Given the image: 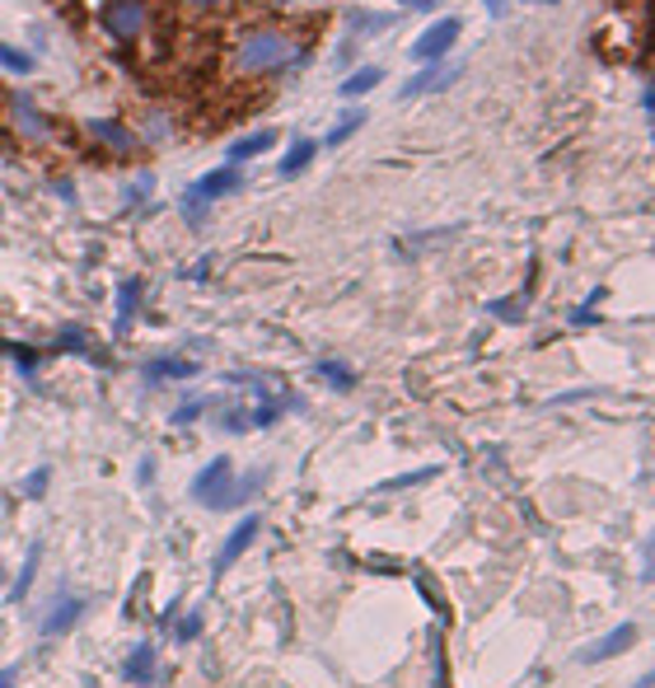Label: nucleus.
<instances>
[{
    "instance_id": "nucleus-30",
    "label": "nucleus",
    "mask_w": 655,
    "mask_h": 688,
    "mask_svg": "<svg viewBox=\"0 0 655 688\" xmlns=\"http://www.w3.org/2000/svg\"><path fill=\"white\" fill-rule=\"evenodd\" d=\"M136 478H141V483H150V478H155V459H150V455H146L141 464H136Z\"/></svg>"
},
{
    "instance_id": "nucleus-31",
    "label": "nucleus",
    "mask_w": 655,
    "mask_h": 688,
    "mask_svg": "<svg viewBox=\"0 0 655 688\" xmlns=\"http://www.w3.org/2000/svg\"><path fill=\"white\" fill-rule=\"evenodd\" d=\"M571 324H575V328H585V324H594V309H590V305H585V309H575V314H571Z\"/></svg>"
},
{
    "instance_id": "nucleus-33",
    "label": "nucleus",
    "mask_w": 655,
    "mask_h": 688,
    "mask_svg": "<svg viewBox=\"0 0 655 688\" xmlns=\"http://www.w3.org/2000/svg\"><path fill=\"white\" fill-rule=\"evenodd\" d=\"M188 6H197V10H215V6H225V0H188Z\"/></svg>"
},
{
    "instance_id": "nucleus-14",
    "label": "nucleus",
    "mask_w": 655,
    "mask_h": 688,
    "mask_svg": "<svg viewBox=\"0 0 655 688\" xmlns=\"http://www.w3.org/2000/svg\"><path fill=\"white\" fill-rule=\"evenodd\" d=\"M150 380H192L197 375V361H183V357H160L146 366Z\"/></svg>"
},
{
    "instance_id": "nucleus-29",
    "label": "nucleus",
    "mask_w": 655,
    "mask_h": 688,
    "mask_svg": "<svg viewBox=\"0 0 655 688\" xmlns=\"http://www.w3.org/2000/svg\"><path fill=\"white\" fill-rule=\"evenodd\" d=\"M351 24H356V29H384V24H389V14H356Z\"/></svg>"
},
{
    "instance_id": "nucleus-16",
    "label": "nucleus",
    "mask_w": 655,
    "mask_h": 688,
    "mask_svg": "<svg viewBox=\"0 0 655 688\" xmlns=\"http://www.w3.org/2000/svg\"><path fill=\"white\" fill-rule=\"evenodd\" d=\"M38 562H43V543H33V548H29V558H24V567H19V576H14V585H10V600H14V604L33 590V581H38Z\"/></svg>"
},
{
    "instance_id": "nucleus-3",
    "label": "nucleus",
    "mask_w": 655,
    "mask_h": 688,
    "mask_svg": "<svg viewBox=\"0 0 655 688\" xmlns=\"http://www.w3.org/2000/svg\"><path fill=\"white\" fill-rule=\"evenodd\" d=\"M146 0H108L104 6V29L113 43H136L146 33Z\"/></svg>"
},
{
    "instance_id": "nucleus-15",
    "label": "nucleus",
    "mask_w": 655,
    "mask_h": 688,
    "mask_svg": "<svg viewBox=\"0 0 655 688\" xmlns=\"http://www.w3.org/2000/svg\"><path fill=\"white\" fill-rule=\"evenodd\" d=\"M450 81H459V71H435V62L416 75V81L403 85V98H416V94H426V89H445Z\"/></svg>"
},
{
    "instance_id": "nucleus-36",
    "label": "nucleus",
    "mask_w": 655,
    "mask_h": 688,
    "mask_svg": "<svg viewBox=\"0 0 655 688\" xmlns=\"http://www.w3.org/2000/svg\"><path fill=\"white\" fill-rule=\"evenodd\" d=\"M272 6H300V0H272ZM309 6H314V0H309Z\"/></svg>"
},
{
    "instance_id": "nucleus-17",
    "label": "nucleus",
    "mask_w": 655,
    "mask_h": 688,
    "mask_svg": "<svg viewBox=\"0 0 655 688\" xmlns=\"http://www.w3.org/2000/svg\"><path fill=\"white\" fill-rule=\"evenodd\" d=\"M380 81H384V71H380V66H361V71H351V75H347L337 94H342V98H361V94H370Z\"/></svg>"
},
{
    "instance_id": "nucleus-7",
    "label": "nucleus",
    "mask_w": 655,
    "mask_h": 688,
    "mask_svg": "<svg viewBox=\"0 0 655 688\" xmlns=\"http://www.w3.org/2000/svg\"><path fill=\"white\" fill-rule=\"evenodd\" d=\"M123 679L136 684V688H150L160 679V652H155V642H136L131 656L123 660Z\"/></svg>"
},
{
    "instance_id": "nucleus-25",
    "label": "nucleus",
    "mask_w": 655,
    "mask_h": 688,
    "mask_svg": "<svg viewBox=\"0 0 655 688\" xmlns=\"http://www.w3.org/2000/svg\"><path fill=\"white\" fill-rule=\"evenodd\" d=\"M197 633H202V608H192V614H183V623H178V642H192Z\"/></svg>"
},
{
    "instance_id": "nucleus-11",
    "label": "nucleus",
    "mask_w": 655,
    "mask_h": 688,
    "mask_svg": "<svg viewBox=\"0 0 655 688\" xmlns=\"http://www.w3.org/2000/svg\"><path fill=\"white\" fill-rule=\"evenodd\" d=\"M141 290H146L141 277H127L123 286H117V324H113L117 338H123V332H131V319H136V309H141Z\"/></svg>"
},
{
    "instance_id": "nucleus-9",
    "label": "nucleus",
    "mask_w": 655,
    "mask_h": 688,
    "mask_svg": "<svg viewBox=\"0 0 655 688\" xmlns=\"http://www.w3.org/2000/svg\"><path fill=\"white\" fill-rule=\"evenodd\" d=\"M85 618V600L81 595H62L52 608H47V618H43V633L47 637H62V633H71L75 623Z\"/></svg>"
},
{
    "instance_id": "nucleus-27",
    "label": "nucleus",
    "mask_w": 655,
    "mask_h": 688,
    "mask_svg": "<svg viewBox=\"0 0 655 688\" xmlns=\"http://www.w3.org/2000/svg\"><path fill=\"white\" fill-rule=\"evenodd\" d=\"M202 412H207V399H197V403H183V407L173 412V426H188V422H197V417H202Z\"/></svg>"
},
{
    "instance_id": "nucleus-28",
    "label": "nucleus",
    "mask_w": 655,
    "mask_h": 688,
    "mask_svg": "<svg viewBox=\"0 0 655 688\" xmlns=\"http://www.w3.org/2000/svg\"><path fill=\"white\" fill-rule=\"evenodd\" d=\"M492 314H501L506 324H520V305H515V300H496V305H492Z\"/></svg>"
},
{
    "instance_id": "nucleus-32",
    "label": "nucleus",
    "mask_w": 655,
    "mask_h": 688,
    "mask_svg": "<svg viewBox=\"0 0 655 688\" xmlns=\"http://www.w3.org/2000/svg\"><path fill=\"white\" fill-rule=\"evenodd\" d=\"M0 688H14V665H6V670H0Z\"/></svg>"
},
{
    "instance_id": "nucleus-13",
    "label": "nucleus",
    "mask_w": 655,
    "mask_h": 688,
    "mask_svg": "<svg viewBox=\"0 0 655 688\" xmlns=\"http://www.w3.org/2000/svg\"><path fill=\"white\" fill-rule=\"evenodd\" d=\"M272 146H276V131H249V136H240V141H230L225 165H249V160H257V155L272 150Z\"/></svg>"
},
{
    "instance_id": "nucleus-6",
    "label": "nucleus",
    "mask_w": 655,
    "mask_h": 688,
    "mask_svg": "<svg viewBox=\"0 0 655 688\" xmlns=\"http://www.w3.org/2000/svg\"><path fill=\"white\" fill-rule=\"evenodd\" d=\"M257 529H263V520H257V516H244L240 525H234V534L225 539L221 558H215V567H211V576H215V581H221V576L230 572V567H234V562H240V558L249 553V543L257 539Z\"/></svg>"
},
{
    "instance_id": "nucleus-18",
    "label": "nucleus",
    "mask_w": 655,
    "mask_h": 688,
    "mask_svg": "<svg viewBox=\"0 0 655 688\" xmlns=\"http://www.w3.org/2000/svg\"><path fill=\"white\" fill-rule=\"evenodd\" d=\"M314 375H319V380H328L337 393H342V389H356V370H351L347 361H332V357H324L319 366H314Z\"/></svg>"
},
{
    "instance_id": "nucleus-12",
    "label": "nucleus",
    "mask_w": 655,
    "mask_h": 688,
    "mask_svg": "<svg viewBox=\"0 0 655 688\" xmlns=\"http://www.w3.org/2000/svg\"><path fill=\"white\" fill-rule=\"evenodd\" d=\"M10 108H14V127L24 131L29 141H43V136H47V117L38 113L33 98H29V94H14V98H10Z\"/></svg>"
},
{
    "instance_id": "nucleus-26",
    "label": "nucleus",
    "mask_w": 655,
    "mask_h": 688,
    "mask_svg": "<svg viewBox=\"0 0 655 688\" xmlns=\"http://www.w3.org/2000/svg\"><path fill=\"white\" fill-rule=\"evenodd\" d=\"M10 351H14V361H19V375L33 380V370H38V351H29V347H10Z\"/></svg>"
},
{
    "instance_id": "nucleus-22",
    "label": "nucleus",
    "mask_w": 655,
    "mask_h": 688,
    "mask_svg": "<svg viewBox=\"0 0 655 688\" xmlns=\"http://www.w3.org/2000/svg\"><path fill=\"white\" fill-rule=\"evenodd\" d=\"M361 123H366V113H361V108H347V117H342V123H337V127L328 131V146H342L347 136H356V131H361Z\"/></svg>"
},
{
    "instance_id": "nucleus-35",
    "label": "nucleus",
    "mask_w": 655,
    "mask_h": 688,
    "mask_svg": "<svg viewBox=\"0 0 655 688\" xmlns=\"http://www.w3.org/2000/svg\"><path fill=\"white\" fill-rule=\"evenodd\" d=\"M487 10H492V14H501V10H506V0H487Z\"/></svg>"
},
{
    "instance_id": "nucleus-20",
    "label": "nucleus",
    "mask_w": 655,
    "mask_h": 688,
    "mask_svg": "<svg viewBox=\"0 0 655 688\" xmlns=\"http://www.w3.org/2000/svg\"><path fill=\"white\" fill-rule=\"evenodd\" d=\"M257 487H263V474H244L240 483H234L230 478V487H225V497H221V506H215V510H234V506H240V501H249L253 497V491Z\"/></svg>"
},
{
    "instance_id": "nucleus-8",
    "label": "nucleus",
    "mask_w": 655,
    "mask_h": 688,
    "mask_svg": "<svg viewBox=\"0 0 655 688\" xmlns=\"http://www.w3.org/2000/svg\"><path fill=\"white\" fill-rule=\"evenodd\" d=\"M632 646H637V623H623V627H613L609 637L590 642L585 652H581V665H600V660H613V656L632 652Z\"/></svg>"
},
{
    "instance_id": "nucleus-24",
    "label": "nucleus",
    "mask_w": 655,
    "mask_h": 688,
    "mask_svg": "<svg viewBox=\"0 0 655 688\" xmlns=\"http://www.w3.org/2000/svg\"><path fill=\"white\" fill-rule=\"evenodd\" d=\"M47 483H52V468H33V474L24 478V497H43Z\"/></svg>"
},
{
    "instance_id": "nucleus-23",
    "label": "nucleus",
    "mask_w": 655,
    "mask_h": 688,
    "mask_svg": "<svg viewBox=\"0 0 655 688\" xmlns=\"http://www.w3.org/2000/svg\"><path fill=\"white\" fill-rule=\"evenodd\" d=\"M0 66L14 71V75H29V71H33V56L19 52V47H10V43H0Z\"/></svg>"
},
{
    "instance_id": "nucleus-10",
    "label": "nucleus",
    "mask_w": 655,
    "mask_h": 688,
    "mask_svg": "<svg viewBox=\"0 0 655 688\" xmlns=\"http://www.w3.org/2000/svg\"><path fill=\"white\" fill-rule=\"evenodd\" d=\"M89 136L94 141H104L108 150H117V155H131L136 150V136H131V127H123V123H113V117H89Z\"/></svg>"
},
{
    "instance_id": "nucleus-37",
    "label": "nucleus",
    "mask_w": 655,
    "mask_h": 688,
    "mask_svg": "<svg viewBox=\"0 0 655 688\" xmlns=\"http://www.w3.org/2000/svg\"><path fill=\"white\" fill-rule=\"evenodd\" d=\"M529 6H533V0H529Z\"/></svg>"
},
{
    "instance_id": "nucleus-19",
    "label": "nucleus",
    "mask_w": 655,
    "mask_h": 688,
    "mask_svg": "<svg viewBox=\"0 0 655 688\" xmlns=\"http://www.w3.org/2000/svg\"><path fill=\"white\" fill-rule=\"evenodd\" d=\"M314 155H319V141H309V136H300V141H295L290 150H286V160H282V179H295V173H300Z\"/></svg>"
},
{
    "instance_id": "nucleus-4",
    "label": "nucleus",
    "mask_w": 655,
    "mask_h": 688,
    "mask_svg": "<svg viewBox=\"0 0 655 688\" xmlns=\"http://www.w3.org/2000/svg\"><path fill=\"white\" fill-rule=\"evenodd\" d=\"M454 43H459V19H435V24L412 43V62H422V66L441 62Z\"/></svg>"
},
{
    "instance_id": "nucleus-34",
    "label": "nucleus",
    "mask_w": 655,
    "mask_h": 688,
    "mask_svg": "<svg viewBox=\"0 0 655 688\" xmlns=\"http://www.w3.org/2000/svg\"><path fill=\"white\" fill-rule=\"evenodd\" d=\"M651 684H655V675H651V670H646V675H642V679H637V684H632V688H651Z\"/></svg>"
},
{
    "instance_id": "nucleus-1",
    "label": "nucleus",
    "mask_w": 655,
    "mask_h": 688,
    "mask_svg": "<svg viewBox=\"0 0 655 688\" xmlns=\"http://www.w3.org/2000/svg\"><path fill=\"white\" fill-rule=\"evenodd\" d=\"M300 62V47L282 29H253L234 52V75H276Z\"/></svg>"
},
{
    "instance_id": "nucleus-21",
    "label": "nucleus",
    "mask_w": 655,
    "mask_h": 688,
    "mask_svg": "<svg viewBox=\"0 0 655 688\" xmlns=\"http://www.w3.org/2000/svg\"><path fill=\"white\" fill-rule=\"evenodd\" d=\"M431 478H441V464H431V468H416V474H399V478L380 483L374 491H399V487H416V483H431Z\"/></svg>"
},
{
    "instance_id": "nucleus-5",
    "label": "nucleus",
    "mask_w": 655,
    "mask_h": 688,
    "mask_svg": "<svg viewBox=\"0 0 655 688\" xmlns=\"http://www.w3.org/2000/svg\"><path fill=\"white\" fill-rule=\"evenodd\" d=\"M230 474H234L230 459H225V455H215V459L202 468V474L192 478V497L215 510V506H221V497H225V487H230Z\"/></svg>"
},
{
    "instance_id": "nucleus-2",
    "label": "nucleus",
    "mask_w": 655,
    "mask_h": 688,
    "mask_svg": "<svg viewBox=\"0 0 655 688\" xmlns=\"http://www.w3.org/2000/svg\"><path fill=\"white\" fill-rule=\"evenodd\" d=\"M244 188V173H240V165H221V169H211V173H202L192 188H188V215H197L202 207H211V202H221V197H230V192H240Z\"/></svg>"
}]
</instances>
